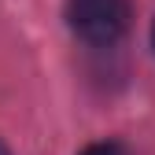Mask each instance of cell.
I'll return each instance as SVG.
<instances>
[{
	"label": "cell",
	"mask_w": 155,
	"mask_h": 155,
	"mask_svg": "<svg viewBox=\"0 0 155 155\" xmlns=\"http://www.w3.org/2000/svg\"><path fill=\"white\" fill-rule=\"evenodd\" d=\"M81 155H126V148L114 144V140H96V144L81 148Z\"/></svg>",
	"instance_id": "7a4b0ae2"
},
{
	"label": "cell",
	"mask_w": 155,
	"mask_h": 155,
	"mask_svg": "<svg viewBox=\"0 0 155 155\" xmlns=\"http://www.w3.org/2000/svg\"><path fill=\"white\" fill-rule=\"evenodd\" d=\"M151 45H155V30H151Z\"/></svg>",
	"instance_id": "277c9868"
},
{
	"label": "cell",
	"mask_w": 155,
	"mask_h": 155,
	"mask_svg": "<svg viewBox=\"0 0 155 155\" xmlns=\"http://www.w3.org/2000/svg\"><path fill=\"white\" fill-rule=\"evenodd\" d=\"M0 155H11V151H8V148H4V144H0Z\"/></svg>",
	"instance_id": "3957f363"
},
{
	"label": "cell",
	"mask_w": 155,
	"mask_h": 155,
	"mask_svg": "<svg viewBox=\"0 0 155 155\" xmlns=\"http://www.w3.org/2000/svg\"><path fill=\"white\" fill-rule=\"evenodd\" d=\"M67 22L89 45H114L129 30V0H67Z\"/></svg>",
	"instance_id": "6da1fadb"
}]
</instances>
